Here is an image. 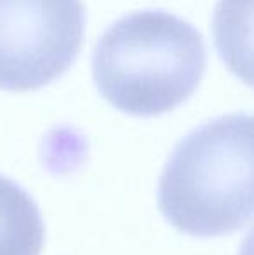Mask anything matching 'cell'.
<instances>
[{"mask_svg":"<svg viewBox=\"0 0 254 255\" xmlns=\"http://www.w3.org/2000/svg\"><path fill=\"white\" fill-rule=\"evenodd\" d=\"M159 208L197 238L239 231L254 219V115L214 118L178 142L159 182Z\"/></svg>","mask_w":254,"mask_h":255,"instance_id":"1","label":"cell"},{"mask_svg":"<svg viewBox=\"0 0 254 255\" xmlns=\"http://www.w3.org/2000/svg\"><path fill=\"white\" fill-rule=\"evenodd\" d=\"M206 71V44L188 21L138 10L106 28L92 54L98 91L132 117H157L185 103Z\"/></svg>","mask_w":254,"mask_h":255,"instance_id":"2","label":"cell"},{"mask_svg":"<svg viewBox=\"0 0 254 255\" xmlns=\"http://www.w3.org/2000/svg\"><path fill=\"white\" fill-rule=\"evenodd\" d=\"M239 255H254V228L246 235L244 242L241 245V252Z\"/></svg>","mask_w":254,"mask_h":255,"instance_id":"6","label":"cell"},{"mask_svg":"<svg viewBox=\"0 0 254 255\" xmlns=\"http://www.w3.org/2000/svg\"><path fill=\"white\" fill-rule=\"evenodd\" d=\"M213 38L228 70L254 87V0H218Z\"/></svg>","mask_w":254,"mask_h":255,"instance_id":"4","label":"cell"},{"mask_svg":"<svg viewBox=\"0 0 254 255\" xmlns=\"http://www.w3.org/2000/svg\"><path fill=\"white\" fill-rule=\"evenodd\" d=\"M45 228L35 200L0 175V255H40Z\"/></svg>","mask_w":254,"mask_h":255,"instance_id":"5","label":"cell"},{"mask_svg":"<svg viewBox=\"0 0 254 255\" xmlns=\"http://www.w3.org/2000/svg\"><path fill=\"white\" fill-rule=\"evenodd\" d=\"M84 28L82 0H0V89L35 91L59 78Z\"/></svg>","mask_w":254,"mask_h":255,"instance_id":"3","label":"cell"}]
</instances>
